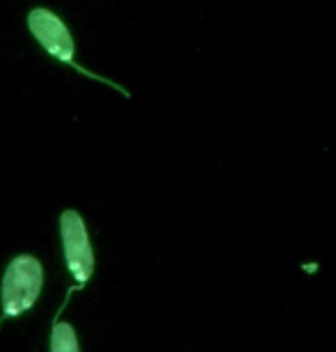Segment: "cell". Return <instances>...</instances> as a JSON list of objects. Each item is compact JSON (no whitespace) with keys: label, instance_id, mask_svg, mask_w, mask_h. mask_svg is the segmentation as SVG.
<instances>
[{"label":"cell","instance_id":"1","mask_svg":"<svg viewBox=\"0 0 336 352\" xmlns=\"http://www.w3.org/2000/svg\"><path fill=\"white\" fill-rule=\"evenodd\" d=\"M44 286V267L30 254L12 258L0 284V325L7 318H19L39 300Z\"/></svg>","mask_w":336,"mask_h":352},{"label":"cell","instance_id":"2","mask_svg":"<svg viewBox=\"0 0 336 352\" xmlns=\"http://www.w3.org/2000/svg\"><path fill=\"white\" fill-rule=\"evenodd\" d=\"M27 28H30L32 37L39 41V46L44 48V51L51 55V58L62 62V65L74 67L76 72L82 74V76H87V78L106 82V85L115 87L117 91H122L124 96H131L128 89H124L122 85H117V82L103 78V76H99V74L87 72L85 67H80L78 62H76L74 37H71V32H69L67 23L58 16V14H53L51 10H46V7H37V10H32L30 14H27Z\"/></svg>","mask_w":336,"mask_h":352},{"label":"cell","instance_id":"3","mask_svg":"<svg viewBox=\"0 0 336 352\" xmlns=\"http://www.w3.org/2000/svg\"><path fill=\"white\" fill-rule=\"evenodd\" d=\"M60 236H62V250H65L67 270L71 272V277L76 279V286H71L67 291V300H65V305L58 309L55 318H60L65 307L69 305V298H71L76 291H80L94 274V250H92V243H89L87 224L80 217L78 210H65V213L60 215Z\"/></svg>","mask_w":336,"mask_h":352},{"label":"cell","instance_id":"4","mask_svg":"<svg viewBox=\"0 0 336 352\" xmlns=\"http://www.w3.org/2000/svg\"><path fill=\"white\" fill-rule=\"evenodd\" d=\"M51 350L53 352H78V339H76V329L69 325V322H62L60 318L53 320Z\"/></svg>","mask_w":336,"mask_h":352}]
</instances>
